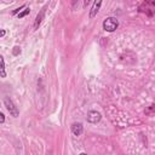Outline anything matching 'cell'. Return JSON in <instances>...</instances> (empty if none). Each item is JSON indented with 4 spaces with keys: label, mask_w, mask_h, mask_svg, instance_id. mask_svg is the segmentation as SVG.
I'll use <instances>...</instances> for the list:
<instances>
[{
    "label": "cell",
    "mask_w": 155,
    "mask_h": 155,
    "mask_svg": "<svg viewBox=\"0 0 155 155\" xmlns=\"http://www.w3.org/2000/svg\"><path fill=\"white\" fill-rule=\"evenodd\" d=\"M102 2L103 0H95L93 2V5H92L91 11H90V18H93L98 14V11L101 9V5H102Z\"/></svg>",
    "instance_id": "obj_5"
},
{
    "label": "cell",
    "mask_w": 155,
    "mask_h": 155,
    "mask_svg": "<svg viewBox=\"0 0 155 155\" xmlns=\"http://www.w3.org/2000/svg\"><path fill=\"white\" fill-rule=\"evenodd\" d=\"M144 113H145V114H151V113H155V104H153V106L148 107V108L144 110Z\"/></svg>",
    "instance_id": "obj_10"
},
{
    "label": "cell",
    "mask_w": 155,
    "mask_h": 155,
    "mask_svg": "<svg viewBox=\"0 0 155 155\" xmlns=\"http://www.w3.org/2000/svg\"><path fill=\"white\" fill-rule=\"evenodd\" d=\"M2 58V78H5L6 76V73H5V61L3 57H0Z\"/></svg>",
    "instance_id": "obj_8"
},
{
    "label": "cell",
    "mask_w": 155,
    "mask_h": 155,
    "mask_svg": "<svg viewBox=\"0 0 155 155\" xmlns=\"http://www.w3.org/2000/svg\"><path fill=\"white\" fill-rule=\"evenodd\" d=\"M139 12H143L148 16H153L155 14V0H144L138 8Z\"/></svg>",
    "instance_id": "obj_1"
},
{
    "label": "cell",
    "mask_w": 155,
    "mask_h": 155,
    "mask_svg": "<svg viewBox=\"0 0 155 155\" xmlns=\"http://www.w3.org/2000/svg\"><path fill=\"white\" fill-rule=\"evenodd\" d=\"M91 3V0H84V6H87Z\"/></svg>",
    "instance_id": "obj_14"
},
{
    "label": "cell",
    "mask_w": 155,
    "mask_h": 155,
    "mask_svg": "<svg viewBox=\"0 0 155 155\" xmlns=\"http://www.w3.org/2000/svg\"><path fill=\"white\" fill-rule=\"evenodd\" d=\"M4 103H5L6 109L10 112V114H11L14 118H17V116L20 115V112H18L17 107L14 104V102H12V101H11L9 97H5V98H4Z\"/></svg>",
    "instance_id": "obj_3"
},
{
    "label": "cell",
    "mask_w": 155,
    "mask_h": 155,
    "mask_svg": "<svg viewBox=\"0 0 155 155\" xmlns=\"http://www.w3.org/2000/svg\"><path fill=\"white\" fill-rule=\"evenodd\" d=\"M119 27V21L115 17H108L103 22V29L106 32H114Z\"/></svg>",
    "instance_id": "obj_2"
},
{
    "label": "cell",
    "mask_w": 155,
    "mask_h": 155,
    "mask_svg": "<svg viewBox=\"0 0 155 155\" xmlns=\"http://www.w3.org/2000/svg\"><path fill=\"white\" fill-rule=\"evenodd\" d=\"M83 131H84L83 124H80V122H74V124L71 125V132H73L75 136H81Z\"/></svg>",
    "instance_id": "obj_6"
},
{
    "label": "cell",
    "mask_w": 155,
    "mask_h": 155,
    "mask_svg": "<svg viewBox=\"0 0 155 155\" xmlns=\"http://www.w3.org/2000/svg\"><path fill=\"white\" fill-rule=\"evenodd\" d=\"M29 11H30V9H29V8H26V10H24V11H22V12H20V14H18V18H23L24 16H27V15L29 14Z\"/></svg>",
    "instance_id": "obj_9"
},
{
    "label": "cell",
    "mask_w": 155,
    "mask_h": 155,
    "mask_svg": "<svg viewBox=\"0 0 155 155\" xmlns=\"http://www.w3.org/2000/svg\"><path fill=\"white\" fill-rule=\"evenodd\" d=\"M4 121H5V115H4L3 113H2V114H0V122H2V124H3Z\"/></svg>",
    "instance_id": "obj_13"
},
{
    "label": "cell",
    "mask_w": 155,
    "mask_h": 155,
    "mask_svg": "<svg viewBox=\"0 0 155 155\" xmlns=\"http://www.w3.org/2000/svg\"><path fill=\"white\" fill-rule=\"evenodd\" d=\"M45 11H46V8H43L41 11H40V14L36 16V20H35V23H34V29H38L39 26L41 24L43 18H44V16H45Z\"/></svg>",
    "instance_id": "obj_7"
},
{
    "label": "cell",
    "mask_w": 155,
    "mask_h": 155,
    "mask_svg": "<svg viewBox=\"0 0 155 155\" xmlns=\"http://www.w3.org/2000/svg\"><path fill=\"white\" fill-rule=\"evenodd\" d=\"M18 53H21V49H20V47H17V46H16V47H14V55H15V56H17Z\"/></svg>",
    "instance_id": "obj_11"
},
{
    "label": "cell",
    "mask_w": 155,
    "mask_h": 155,
    "mask_svg": "<svg viewBox=\"0 0 155 155\" xmlns=\"http://www.w3.org/2000/svg\"><path fill=\"white\" fill-rule=\"evenodd\" d=\"M22 9H26V6H24V5H23V6H21V8H20V9H16V10H15V11H14V12H12V14H14V15H16V14H18V12H20V11H21V10H22Z\"/></svg>",
    "instance_id": "obj_12"
},
{
    "label": "cell",
    "mask_w": 155,
    "mask_h": 155,
    "mask_svg": "<svg viewBox=\"0 0 155 155\" xmlns=\"http://www.w3.org/2000/svg\"><path fill=\"white\" fill-rule=\"evenodd\" d=\"M5 34H6V32H5L4 29H3V30H2V34H0V36H2V38H3V36H4Z\"/></svg>",
    "instance_id": "obj_15"
},
{
    "label": "cell",
    "mask_w": 155,
    "mask_h": 155,
    "mask_svg": "<svg viewBox=\"0 0 155 155\" xmlns=\"http://www.w3.org/2000/svg\"><path fill=\"white\" fill-rule=\"evenodd\" d=\"M101 119H102L101 113H98L96 110H91L87 113V121L91 124H97L98 121H101Z\"/></svg>",
    "instance_id": "obj_4"
}]
</instances>
